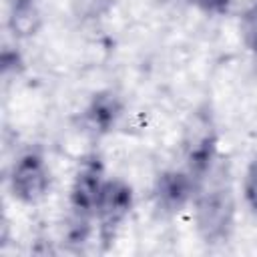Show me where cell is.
<instances>
[{
	"label": "cell",
	"mask_w": 257,
	"mask_h": 257,
	"mask_svg": "<svg viewBox=\"0 0 257 257\" xmlns=\"http://www.w3.org/2000/svg\"><path fill=\"white\" fill-rule=\"evenodd\" d=\"M193 217L199 239L205 245H223L235 229L237 197L225 169H213L193 199Z\"/></svg>",
	"instance_id": "obj_1"
},
{
	"label": "cell",
	"mask_w": 257,
	"mask_h": 257,
	"mask_svg": "<svg viewBox=\"0 0 257 257\" xmlns=\"http://www.w3.org/2000/svg\"><path fill=\"white\" fill-rule=\"evenodd\" d=\"M217 149H219V133L215 118L207 106L197 108L185 124L183 161H185V169L193 175L199 187L215 169Z\"/></svg>",
	"instance_id": "obj_2"
},
{
	"label": "cell",
	"mask_w": 257,
	"mask_h": 257,
	"mask_svg": "<svg viewBox=\"0 0 257 257\" xmlns=\"http://www.w3.org/2000/svg\"><path fill=\"white\" fill-rule=\"evenodd\" d=\"M50 169L40 149L24 151L12 165L8 175V187L12 197L22 205L40 203L50 189Z\"/></svg>",
	"instance_id": "obj_3"
},
{
	"label": "cell",
	"mask_w": 257,
	"mask_h": 257,
	"mask_svg": "<svg viewBox=\"0 0 257 257\" xmlns=\"http://www.w3.org/2000/svg\"><path fill=\"white\" fill-rule=\"evenodd\" d=\"M104 163L98 153H86L78 159V165L72 175L68 205L74 217L92 219L96 215V207L104 189Z\"/></svg>",
	"instance_id": "obj_4"
},
{
	"label": "cell",
	"mask_w": 257,
	"mask_h": 257,
	"mask_svg": "<svg viewBox=\"0 0 257 257\" xmlns=\"http://www.w3.org/2000/svg\"><path fill=\"white\" fill-rule=\"evenodd\" d=\"M133 205H135L133 187L120 177L106 179L94 215L98 221V239L104 247H110L114 243L120 227L124 225V221L133 211Z\"/></svg>",
	"instance_id": "obj_5"
},
{
	"label": "cell",
	"mask_w": 257,
	"mask_h": 257,
	"mask_svg": "<svg viewBox=\"0 0 257 257\" xmlns=\"http://www.w3.org/2000/svg\"><path fill=\"white\" fill-rule=\"evenodd\" d=\"M199 183L193 175L183 169H165L155 177L153 183V203L163 215L181 213L197 195Z\"/></svg>",
	"instance_id": "obj_6"
},
{
	"label": "cell",
	"mask_w": 257,
	"mask_h": 257,
	"mask_svg": "<svg viewBox=\"0 0 257 257\" xmlns=\"http://www.w3.org/2000/svg\"><path fill=\"white\" fill-rule=\"evenodd\" d=\"M122 100L112 90H98L90 96L82 110V124L88 133L100 137L110 133L122 116Z\"/></svg>",
	"instance_id": "obj_7"
},
{
	"label": "cell",
	"mask_w": 257,
	"mask_h": 257,
	"mask_svg": "<svg viewBox=\"0 0 257 257\" xmlns=\"http://www.w3.org/2000/svg\"><path fill=\"white\" fill-rule=\"evenodd\" d=\"M8 30L14 38H30L42 26V16L38 4L26 6H8Z\"/></svg>",
	"instance_id": "obj_8"
},
{
	"label": "cell",
	"mask_w": 257,
	"mask_h": 257,
	"mask_svg": "<svg viewBox=\"0 0 257 257\" xmlns=\"http://www.w3.org/2000/svg\"><path fill=\"white\" fill-rule=\"evenodd\" d=\"M116 0H72V12L78 20H96L102 18Z\"/></svg>",
	"instance_id": "obj_9"
},
{
	"label": "cell",
	"mask_w": 257,
	"mask_h": 257,
	"mask_svg": "<svg viewBox=\"0 0 257 257\" xmlns=\"http://www.w3.org/2000/svg\"><path fill=\"white\" fill-rule=\"evenodd\" d=\"M239 32H241L243 44H245L253 54H257V0L251 2V4L245 8V12L241 14Z\"/></svg>",
	"instance_id": "obj_10"
},
{
	"label": "cell",
	"mask_w": 257,
	"mask_h": 257,
	"mask_svg": "<svg viewBox=\"0 0 257 257\" xmlns=\"http://www.w3.org/2000/svg\"><path fill=\"white\" fill-rule=\"evenodd\" d=\"M241 191H243L245 205L249 207V211L253 215H257V155L249 161V165H247V169L243 173Z\"/></svg>",
	"instance_id": "obj_11"
},
{
	"label": "cell",
	"mask_w": 257,
	"mask_h": 257,
	"mask_svg": "<svg viewBox=\"0 0 257 257\" xmlns=\"http://www.w3.org/2000/svg\"><path fill=\"white\" fill-rule=\"evenodd\" d=\"M195 6L205 12V14H211V16H219V14H225L229 12L233 0H193Z\"/></svg>",
	"instance_id": "obj_12"
},
{
	"label": "cell",
	"mask_w": 257,
	"mask_h": 257,
	"mask_svg": "<svg viewBox=\"0 0 257 257\" xmlns=\"http://www.w3.org/2000/svg\"><path fill=\"white\" fill-rule=\"evenodd\" d=\"M18 68H22V56H20V52L18 50L4 48V52H2V70H4V74H8L10 70H18Z\"/></svg>",
	"instance_id": "obj_13"
},
{
	"label": "cell",
	"mask_w": 257,
	"mask_h": 257,
	"mask_svg": "<svg viewBox=\"0 0 257 257\" xmlns=\"http://www.w3.org/2000/svg\"><path fill=\"white\" fill-rule=\"evenodd\" d=\"M26 4H38V0H8V6H26Z\"/></svg>",
	"instance_id": "obj_14"
}]
</instances>
